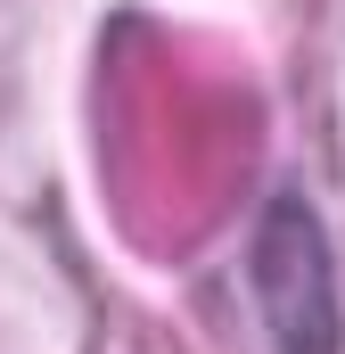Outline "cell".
Returning <instances> with one entry per match:
<instances>
[{
    "label": "cell",
    "mask_w": 345,
    "mask_h": 354,
    "mask_svg": "<svg viewBox=\"0 0 345 354\" xmlns=\"http://www.w3.org/2000/svg\"><path fill=\"white\" fill-rule=\"evenodd\" d=\"M247 288H255L271 354H345V297L337 256L304 189H271L263 223L247 239Z\"/></svg>",
    "instance_id": "cell-1"
}]
</instances>
